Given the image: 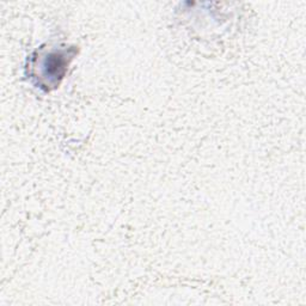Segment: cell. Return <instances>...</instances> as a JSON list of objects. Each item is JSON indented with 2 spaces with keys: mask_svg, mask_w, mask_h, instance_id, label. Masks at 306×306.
<instances>
[{
  "mask_svg": "<svg viewBox=\"0 0 306 306\" xmlns=\"http://www.w3.org/2000/svg\"><path fill=\"white\" fill-rule=\"evenodd\" d=\"M65 63L63 60V58L60 55H53V57H49L48 60H47V73L49 76H61V70H64Z\"/></svg>",
  "mask_w": 306,
  "mask_h": 306,
  "instance_id": "6da1fadb",
  "label": "cell"
}]
</instances>
